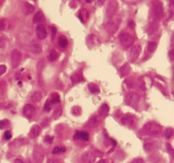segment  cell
<instances>
[{
  "label": "cell",
  "mask_w": 174,
  "mask_h": 163,
  "mask_svg": "<svg viewBox=\"0 0 174 163\" xmlns=\"http://www.w3.org/2000/svg\"><path fill=\"white\" fill-rule=\"evenodd\" d=\"M141 52V47L139 45H135L132 48L130 51V57L132 61H134L139 58Z\"/></svg>",
  "instance_id": "cell-11"
},
{
  "label": "cell",
  "mask_w": 174,
  "mask_h": 163,
  "mask_svg": "<svg viewBox=\"0 0 174 163\" xmlns=\"http://www.w3.org/2000/svg\"><path fill=\"white\" fill-rule=\"evenodd\" d=\"M143 132L151 137H158L162 132V128L159 123L156 121H149L145 124L143 128Z\"/></svg>",
  "instance_id": "cell-1"
},
{
  "label": "cell",
  "mask_w": 174,
  "mask_h": 163,
  "mask_svg": "<svg viewBox=\"0 0 174 163\" xmlns=\"http://www.w3.org/2000/svg\"><path fill=\"white\" fill-rule=\"evenodd\" d=\"M128 26L130 27L131 28H134L135 27V23L132 20H131V21H129V23H128Z\"/></svg>",
  "instance_id": "cell-43"
},
{
  "label": "cell",
  "mask_w": 174,
  "mask_h": 163,
  "mask_svg": "<svg viewBox=\"0 0 174 163\" xmlns=\"http://www.w3.org/2000/svg\"><path fill=\"white\" fill-rule=\"evenodd\" d=\"M47 163H60L59 161L55 160V159H49L47 161Z\"/></svg>",
  "instance_id": "cell-42"
},
{
  "label": "cell",
  "mask_w": 174,
  "mask_h": 163,
  "mask_svg": "<svg viewBox=\"0 0 174 163\" xmlns=\"http://www.w3.org/2000/svg\"><path fill=\"white\" fill-rule=\"evenodd\" d=\"M40 134V127L38 125H35L33 126L31 128V131H30V136L31 138H36L38 137Z\"/></svg>",
  "instance_id": "cell-18"
},
{
  "label": "cell",
  "mask_w": 174,
  "mask_h": 163,
  "mask_svg": "<svg viewBox=\"0 0 174 163\" xmlns=\"http://www.w3.org/2000/svg\"><path fill=\"white\" fill-rule=\"evenodd\" d=\"M97 158V155L93 151H88L83 155L82 161L84 163H93Z\"/></svg>",
  "instance_id": "cell-7"
},
{
  "label": "cell",
  "mask_w": 174,
  "mask_h": 163,
  "mask_svg": "<svg viewBox=\"0 0 174 163\" xmlns=\"http://www.w3.org/2000/svg\"><path fill=\"white\" fill-rule=\"evenodd\" d=\"M24 6H25V11H26V14H27V15L31 14V13L35 10V7H34L33 5H31L29 3H25Z\"/></svg>",
  "instance_id": "cell-24"
},
{
  "label": "cell",
  "mask_w": 174,
  "mask_h": 163,
  "mask_svg": "<svg viewBox=\"0 0 174 163\" xmlns=\"http://www.w3.org/2000/svg\"><path fill=\"white\" fill-rule=\"evenodd\" d=\"M169 2H170V4H171V5H173L174 4V0H169Z\"/></svg>",
  "instance_id": "cell-47"
},
{
  "label": "cell",
  "mask_w": 174,
  "mask_h": 163,
  "mask_svg": "<svg viewBox=\"0 0 174 163\" xmlns=\"http://www.w3.org/2000/svg\"><path fill=\"white\" fill-rule=\"evenodd\" d=\"M31 99L32 101L34 102H40L43 99V93L39 91H37V92H34L31 96Z\"/></svg>",
  "instance_id": "cell-16"
},
{
  "label": "cell",
  "mask_w": 174,
  "mask_h": 163,
  "mask_svg": "<svg viewBox=\"0 0 174 163\" xmlns=\"http://www.w3.org/2000/svg\"><path fill=\"white\" fill-rule=\"evenodd\" d=\"M58 58V53L55 49H51V51L49 52V55H48V59L50 61H55L56 60V59Z\"/></svg>",
  "instance_id": "cell-26"
},
{
  "label": "cell",
  "mask_w": 174,
  "mask_h": 163,
  "mask_svg": "<svg viewBox=\"0 0 174 163\" xmlns=\"http://www.w3.org/2000/svg\"><path fill=\"white\" fill-rule=\"evenodd\" d=\"M44 20V15H43V13L40 12V11L37 12V13L35 14V15L33 16V22H34V23H39V24H41V22H43Z\"/></svg>",
  "instance_id": "cell-19"
},
{
  "label": "cell",
  "mask_w": 174,
  "mask_h": 163,
  "mask_svg": "<svg viewBox=\"0 0 174 163\" xmlns=\"http://www.w3.org/2000/svg\"><path fill=\"white\" fill-rule=\"evenodd\" d=\"M7 71V67L4 65H0V76L3 75Z\"/></svg>",
  "instance_id": "cell-33"
},
{
  "label": "cell",
  "mask_w": 174,
  "mask_h": 163,
  "mask_svg": "<svg viewBox=\"0 0 174 163\" xmlns=\"http://www.w3.org/2000/svg\"><path fill=\"white\" fill-rule=\"evenodd\" d=\"M129 163H145V161H144L142 158H137V159L132 160V161Z\"/></svg>",
  "instance_id": "cell-35"
},
{
  "label": "cell",
  "mask_w": 174,
  "mask_h": 163,
  "mask_svg": "<svg viewBox=\"0 0 174 163\" xmlns=\"http://www.w3.org/2000/svg\"><path fill=\"white\" fill-rule=\"evenodd\" d=\"M93 0H86V2H87V3H92V2H93Z\"/></svg>",
  "instance_id": "cell-48"
},
{
  "label": "cell",
  "mask_w": 174,
  "mask_h": 163,
  "mask_svg": "<svg viewBox=\"0 0 174 163\" xmlns=\"http://www.w3.org/2000/svg\"><path fill=\"white\" fill-rule=\"evenodd\" d=\"M36 33H37V36L38 38L40 39V40H44L47 38V29L45 27L44 24H39L38 25L37 28H36Z\"/></svg>",
  "instance_id": "cell-8"
},
{
  "label": "cell",
  "mask_w": 174,
  "mask_h": 163,
  "mask_svg": "<svg viewBox=\"0 0 174 163\" xmlns=\"http://www.w3.org/2000/svg\"><path fill=\"white\" fill-rule=\"evenodd\" d=\"M83 80H84V78L83 77V75L81 74V73H79V72L75 73L72 76V82L73 83H79V82L83 81Z\"/></svg>",
  "instance_id": "cell-22"
},
{
  "label": "cell",
  "mask_w": 174,
  "mask_h": 163,
  "mask_svg": "<svg viewBox=\"0 0 174 163\" xmlns=\"http://www.w3.org/2000/svg\"><path fill=\"white\" fill-rule=\"evenodd\" d=\"M121 122L123 125H127V126H128V125H132V124L133 120H132V118L130 116H128V115H125L124 117H122L121 119Z\"/></svg>",
  "instance_id": "cell-21"
},
{
  "label": "cell",
  "mask_w": 174,
  "mask_h": 163,
  "mask_svg": "<svg viewBox=\"0 0 174 163\" xmlns=\"http://www.w3.org/2000/svg\"><path fill=\"white\" fill-rule=\"evenodd\" d=\"M6 46V39L3 37H0V50L3 49Z\"/></svg>",
  "instance_id": "cell-31"
},
{
  "label": "cell",
  "mask_w": 174,
  "mask_h": 163,
  "mask_svg": "<svg viewBox=\"0 0 174 163\" xmlns=\"http://www.w3.org/2000/svg\"><path fill=\"white\" fill-rule=\"evenodd\" d=\"M73 138L87 141L89 139V134H87V132H76V134L73 136Z\"/></svg>",
  "instance_id": "cell-15"
},
{
  "label": "cell",
  "mask_w": 174,
  "mask_h": 163,
  "mask_svg": "<svg viewBox=\"0 0 174 163\" xmlns=\"http://www.w3.org/2000/svg\"><path fill=\"white\" fill-rule=\"evenodd\" d=\"M52 104H53V103H52L51 101H49V100L46 101L44 106V110L47 111V112H49V111L51 110V109H52Z\"/></svg>",
  "instance_id": "cell-28"
},
{
  "label": "cell",
  "mask_w": 174,
  "mask_h": 163,
  "mask_svg": "<svg viewBox=\"0 0 174 163\" xmlns=\"http://www.w3.org/2000/svg\"><path fill=\"white\" fill-rule=\"evenodd\" d=\"M15 163H24V162L21 161L20 159H16L15 161Z\"/></svg>",
  "instance_id": "cell-45"
},
{
  "label": "cell",
  "mask_w": 174,
  "mask_h": 163,
  "mask_svg": "<svg viewBox=\"0 0 174 163\" xmlns=\"http://www.w3.org/2000/svg\"><path fill=\"white\" fill-rule=\"evenodd\" d=\"M59 47H61V48H66V47L68 45V41H67V39L65 38H63V37L59 38Z\"/></svg>",
  "instance_id": "cell-27"
},
{
  "label": "cell",
  "mask_w": 174,
  "mask_h": 163,
  "mask_svg": "<svg viewBox=\"0 0 174 163\" xmlns=\"http://www.w3.org/2000/svg\"><path fill=\"white\" fill-rule=\"evenodd\" d=\"M169 58L172 59V60H174V49H172L170 52H169Z\"/></svg>",
  "instance_id": "cell-40"
},
{
  "label": "cell",
  "mask_w": 174,
  "mask_h": 163,
  "mask_svg": "<svg viewBox=\"0 0 174 163\" xmlns=\"http://www.w3.org/2000/svg\"><path fill=\"white\" fill-rule=\"evenodd\" d=\"M53 139H54V138H53V137L47 136V137H45L44 141H45V142H47V143H48V144H51V143H52V141H53Z\"/></svg>",
  "instance_id": "cell-37"
},
{
  "label": "cell",
  "mask_w": 174,
  "mask_h": 163,
  "mask_svg": "<svg viewBox=\"0 0 174 163\" xmlns=\"http://www.w3.org/2000/svg\"><path fill=\"white\" fill-rule=\"evenodd\" d=\"M105 1H106V0H98V3L101 6V5H103V4L104 3Z\"/></svg>",
  "instance_id": "cell-44"
},
{
  "label": "cell",
  "mask_w": 174,
  "mask_h": 163,
  "mask_svg": "<svg viewBox=\"0 0 174 163\" xmlns=\"http://www.w3.org/2000/svg\"><path fill=\"white\" fill-rule=\"evenodd\" d=\"M119 10V5L116 0H111L107 9H106V15L109 19H111L113 17H115Z\"/></svg>",
  "instance_id": "cell-5"
},
{
  "label": "cell",
  "mask_w": 174,
  "mask_h": 163,
  "mask_svg": "<svg viewBox=\"0 0 174 163\" xmlns=\"http://www.w3.org/2000/svg\"><path fill=\"white\" fill-rule=\"evenodd\" d=\"M109 111H110V107H109V105L107 104H102L101 106H100V110H99L100 114L101 115L102 117L107 116L108 113H109Z\"/></svg>",
  "instance_id": "cell-20"
},
{
  "label": "cell",
  "mask_w": 174,
  "mask_h": 163,
  "mask_svg": "<svg viewBox=\"0 0 174 163\" xmlns=\"http://www.w3.org/2000/svg\"><path fill=\"white\" fill-rule=\"evenodd\" d=\"M96 163H106V162H105V160H100V161H99L98 162Z\"/></svg>",
  "instance_id": "cell-46"
},
{
  "label": "cell",
  "mask_w": 174,
  "mask_h": 163,
  "mask_svg": "<svg viewBox=\"0 0 174 163\" xmlns=\"http://www.w3.org/2000/svg\"><path fill=\"white\" fill-rule=\"evenodd\" d=\"M119 40H120L121 44L122 45V47H124L126 48H130L131 46L134 44V41H135L133 36H132L131 34L127 33V32L121 33L119 36Z\"/></svg>",
  "instance_id": "cell-3"
},
{
  "label": "cell",
  "mask_w": 174,
  "mask_h": 163,
  "mask_svg": "<svg viewBox=\"0 0 174 163\" xmlns=\"http://www.w3.org/2000/svg\"><path fill=\"white\" fill-rule=\"evenodd\" d=\"M30 50L31 53L35 54V55H39L42 52V47L40 46V44L37 42H31V44L29 46Z\"/></svg>",
  "instance_id": "cell-13"
},
{
  "label": "cell",
  "mask_w": 174,
  "mask_h": 163,
  "mask_svg": "<svg viewBox=\"0 0 174 163\" xmlns=\"http://www.w3.org/2000/svg\"><path fill=\"white\" fill-rule=\"evenodd\" d=\"M50 28H51V31H52V37H53V38H54L55 37V35H56L57 30H56V28H55V27H51Z\"/></svg>",
  "instance_id": "cell-39"
},
{
  "label": "cell",
  "mask_w": 174,
  "mask_h": 163,
  "mask_svg": "<svg viewBox=\"0 0 174 163\" xmlns=\"http://www.w3.org/2000/svg\"><path fill=\"white\" fill-rule=\"evenodd\" d=\"M66 151L65 147H55L53 149V154H59V153H64Z\"/></svg>",
  "instance_id": "cell-30"
},
{
  "label": "cell",
  "mask_w": 174,
  "mask_h": 163,
  "mask_svg": "<svg viewBox=\"0 0 174 163\" xmlns=\"http://www.w3.org/2000/svg\"><path fill=\"white\" fill-rule=\"evenodd\" d=\"M100 122H101V118L99 116H94L90 118V120L87 122V125L90 128H96L100 124Z\"/></svg>",
  "instance_id": "cell-14"
},
{
  "label": "cell",
  "mask_w": 174,
  "mask_h": 163,
  "mask_svg": "<svg viewBox=\"0 0 174 163\" xmlns=\"http://www.w3.org/2000/svg\"><path fill=\"white\" fill-rule=\"evenodd\" d=\"M152 13L156 19H160L163 15V4L160 0H153L151 3Z\"/></svg>",
  "instance_id": "cell-4"
},
{
  "label": "cell",
  "mask_w": 174,
  "mask_h": 163,
  "mask_svg": "<svg viewBox=\"0 0 174 163\" xmlns=\"http://www.w3.org/2000/svg\"><path fill=\"white\" fill-rule=\"evenodd\" d=\"M9 125V121L7 120H2L0 121V129H3Z\"/></svg>",
  "instance_id": "cell-32"
},
{
  "label": "cell",
  "mask_w": 174,
  "mask_h": 163,
  "mask_svg": "<svg viewBox=\"0 0 174 163\" xmlns=\"http://www.w3.org/2000/svg\"><path fill=\"white\" fill-rule=\"evenodd\" d=\"M139 99H140V96L136 93H130L127 96L128 103L130 105H135L138 104L139 101Z\"/></svg>",
  "instance_id": "cell-10"
},
{
  "label": "cell",
  "mask_w": 174,
  "mask_h": 163,
  "mask_svg": "<svg viewBox=\"0 0 174 163\" xmlns=\"http://www.w3.org/2000/svg\"><path fill=\"white\" fill-rule=\"evenodd\" d=\"M174 134V131L173 128H166V131H165V133H164V135H165V137L166 138H171Z\"/></svg>",
  "instance_id": "cell-29"
},
{
  "label": "cell",
  "mask_w": 174,
  "mask_h": 163,
  "mask_svg": "<svg viewBox=\"0 0 174 163\" xmlns=\"http://www.w3.org/2000/svg\"><path fill=\"white\" fill-rule=\"evenodd\" d=\"M129 72H130V66L128 64H125L120 68V74L121 76H127Z\"/></svg>",
  "instance_id": "cell-17"
},
{
  "label": "cell",
  "mask_w": 174,
  "mask_h": 163,
  "mask_svg": "<svg viewBox=\"0 0 174 163\" xmlns=\"http://www.w3.org/2000/svg\"><path fill=\"white\" fill-rule=\"evenodd\" d=\"M120 22H121V18L119 16H117V17L115 16V17L110 19L109 21H107V23L105 24L104 27H105V29L109 33L113 34L118 29Z\"/></svg>",
  "instance_id": "cell-2"
},
{
  "label": "cell",
  "mask_w": 174,
  "mask_h": 163,
  "mask_svg": "<svg viewBox=\"0 0 174 163\" xmlns=\"http://www.w3.org/2000/svg\"><path fill=\"white\" fill-rule=\"evenodd\" d=\"M11 133L10 132V131H6L5 132V134H4V138L5 139H7V140H9V139H10L11 138Z\"/></svg>",
  "instance_id": "cell-36"
},
{
  "label": "cell",
  "mask_w": 174,
  "mask_h": 163,
  "mask_svg": "<svg viewBox=\"0 0 174 163\" xmlns=\"http://www.w3.org/2000/svg\"><path fill=\"white\" fill-rule=\"evenodd\" d=\"M152 147H153V145L150 144V143H146L145 145V149L146 151H149V150H151L152 149Z\"/></svg>",
  "instance_id": "cell-34"
},
{
  "label": "cell",
  "mask_w": 174,
  "mask_h": 163,
  "mask_svg": "<svg viewBox=\"0 0 174 163\" xmlns=\"http://www.w3.org/2000/svg\"><path fill=\"white\" fill-rule=\"evenodd\" d=\"M21 60V53L17 50V49H14L11 54H10V62H11V66L15 69L19 66Z\"/></svg>",
  "instance_id": "cell-6"
},
{
  "label": "cell",
  "mask_w": 174,
  "mask_h": 163,
  "mask_svg": "<svg viewBox=\"0 0 174 163\" xmlns=\"http://www.w3.org/2000/svg\"><path fill=\"white\" fill-rule=\"evenodd\" d=\"M88 89H89V91L92 93H100V88H99V86L96 83H89L88 84Z\"/></svg>",
  "instance_id": "cell-23"
},
{
  "label": "cell",
  "mask_w": 174,
  "mask_h": 163,
  "mask_svg": "<svg viewBox=\"0 0 174 163\" xmlns=\"http://www.w3.org/2000/svg\"><path fill=\"white\" fill-rule=\"evenodd\" d=\"M33 158L38 163H41L44 161V154L42 151V149L38 148H36L33 150Z\"/></svg>",
  "instance_id": "cell-12"
},
{
  "label": "cell",
  "mask_w": 174,
  "mask_h": 163,
  "mask_svg": "<svg viewBox=\"0 0 174 163\" xmlns=\"http://www.w3.org/2000/svg\"><path fill=\"white\" fill-rule=\"evenodd\" d=\"M35 111H36V108L32 104H26L23 108V115L27 118H31Z\"/></svg>",
  "instance_id": "cell-9"
},
{
  "label": "cell",
  "mask_w": 174,
  "mask_h": 163,
  "mask_svg": "<svg viewBox=\"0 0 174 163\" xmlns=\"http://www.w3.org/2000/svg\"><path fill=\"white\" fill-rule=\"evenodd\" d=\"M59 101H60V100H59V96H56L51 102L53 103V104H56V103H59Z\"/></svg>",
  "instance_id": "cell-41"
},
{
  "label": "cell",
  "mask_w": 174,
  "mask_h": 163,
  "mask_svg": "<svg viewBox=\"0 0 174 163\" xmlns=\"http://www.w3.org/2000/svg\"><path fill=\"white\" fill-rule=\"evenodd\" d=\"M157 48V44L156 42H149L147 45V50L149 53H152L154 52Z\"/></svg>",
  "instance_id": "cell-25"
},
{
  "label": "cell",
  "mask_w": 174,
  "mask_h": 163,
  "mask_svg": "<svg viewBox=\"0 0 174 163\" xmlns=\"http://www.w3.org/2000/svg\"><path fill=\"white\" fill-rule=\"evenodd\" d=\"M5 27V22H4V20H0V31H3Z\"/></svg>",
  "instance_id": "cell-38"
}]
</instances>
